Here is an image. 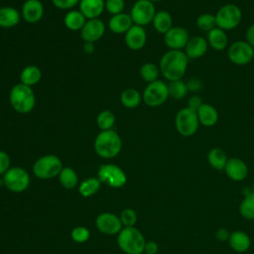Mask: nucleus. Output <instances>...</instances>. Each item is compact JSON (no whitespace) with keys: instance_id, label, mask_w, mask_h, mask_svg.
I'll list each match as a JSON object with an SVG mask.
<instances>
[{"instance_id":"c85d7f7f","label":"nucleus","mask_w":254,"mask_h":254,"mask_svg":"<svg viewBox=\"0 0 254 254\" xmlns=\"http://www.w3.org/2000/svg\"><path fill=\"white\" fill-rule=\"evenodd\" d=\"M206 159H207L208 164L211 166V168H213L214 170H217V171L224 170L225 165L228 161L226 153L218 147L211 148L207 153Z\"/></svg>"},{"instance_id":"e433bc0d","label":"nucleus","mask_w":254,"mask_h":254,"mask_svg":"<svg viewBox=\"0 0 254 254\" xmlns=\"http://www.w3.org/2000/svg\"><path fill=\"white\" fill-rule=\"evenodd\" d=\"M195 25L199 30L208 33L212 29L216 28L215 15L211 13L200 14L195 20Z\"/></svg>"},{"instance_id":"c9c22d12","label":"nucleus","mask_w":254,"mask_h":254,"mask_svg":"<svg viewBox=\"0 0 254 254\" xmlns=\"http://www.w3.org/2000/svg\"><path fill=\"white\" fill-rule=\"evenodd\" d=\"M116 121L115 115L110 110H103L96 116V125L101 131L110 130L114 126Z\"/></svg>"},{"instance_id":"4be33fe9","label":"nucleus","mask_w":254,"mask_h":254,"mask_svg":"<svg viewBox=\"0 0 254 254\" xmlns=\"http://www.w3.org/2000/svg\"><path fill=\"white\" fill-rule=\"evenodd\" d=\"M133 25L134 24L130 17V14H126L123 12L111 16L108 21L109 30L115 34H125Z\"/></svg>"},{"instance_id":"a211bd4d","label":"nucleus","mask_w":254,"mask_h":254,"mask_svg":"<svg viewBox=\"0 0 254 254\" xmlns=\"http://www.w3.org/2000/svg\"><path fill=\"white\" fill-rule=\"evenodd\" d=\"M147 42V33L142 26L133 25L125 33V44L126 46L133 51H139L146 45Z\"/></svg>"},{"instance_id":"8fccbe9b","label":"nucleus","mask_w":254,"mask_h":254,"mask_svg":"<svg viewBox=\"0 0 254 254\" xmlns=\"http://www.w3.org/2000/svg\"><path fill=\"white\" fill-rule=\"evenodd\" d=\"M148 1H150V2H152V3H157V2H160V1H162V0H148Z\"/></svg>"},{"instance_id":"de8ad7c7","label":"nucleus","mask_w":254,"mask_h":254,"mask_svg":"<svg viewBox=\"0 0 254 254\" xmlns=\"http://www.w3.org/2000/svg\"><path fill=\"white\" fill-rule=\"evenodd\" d=\"M245 38H246L245 41L254 49V24L248 27L245 34Z\"/></svg>"},{"instance_id":"9d476101","label":"nucleus","mask_w":254,"mask_h":254,"mask_svg":"<svg viewBox=\"0 0 254 254\" xmlns=\"http://www.w3.org/2000/svg\"><path fill=\"white\" fill-rule=\"evenodd\" d=\"M99 181L111 188H121L127 182L125 172L114 164L101 165L97 172Z\"/></svg>"},{"instance_id":"bb28decb","label":"nucleus","mask_w":254,"mask_h":254,"mask_svg":"<svg viewBox=\"0 0 254 254\" xmlns=\"http://www.w3.org/2000/svg\"><path fill=\"white\" fill-rule=\"evenodd\" d=\"M153 27L160 34H166L173 27V17L166 10L157 11L153 19Z\"/></svg>"},{"instance_id":"2eb2a0df","label":"nucleus","mask_w":254,"mask_h":254,"mask_svg":"<svg viewBox=\"0 0 254 254\" xmlns=\"http://www.w3.org/2000/svg\"><path fill=\"white\" fill-rule=\"evenodd\" d=\"M95 224L99 231L108 235L117 234L122 229V222L120 218L111 212L100 213L96 217Z\"/></svg>"},{"instance_id":"c756f323","label":"nucleus","mask_w":254,"mask_h":254,"mask_svg":"<svg viewBox=\"0 0 254 254\" xmlns=\"http://www.w3.org/2000/svg\"><path fill=\"white\" fill-rule=\"evenodd\" d=\"M142 101V94L135 88H126L120 94L121 104L128 108L133 109L139 106Z\"/></svg>"},{"instance_id":"9b49d317","label":"nucleus","mask_w":254,"mask_h":254,"mask_svg":"<svg viewBox=\"0 0 254 254\" xmlns=\"http://www.w3.org/2000/svg\"><path fill=\"white\" fill-rule=\"evenodd\" d=\"M228 60L237 65H244L253 61L254 49L244 40L235 41L227 49Z\"/></svg>"},{"instance_id":"ddd939ff","label":"nucleus","mask_w":254,"mask_h":254,"mask_svg":"<svg viewBox=\"0 0 254 254\" xmlns=\"http://www.w3.org/2000/svg\"><path fill=\"white\" fill-rule=\"evenodd\" d=\"M190 36L187 29L181 26H173L164 34V43L169 50L184 51Z\"/></svg>"},{"instance_id":"72a5a7b5","label":"nucleus","mask_w":254,"mask_h":254,"mask_svg":"<svg viewBox=\"0 0 254 254\" xmlns=\"http://www.w3.org/2000/svg\"><path fill=\"white\" fill-rule=\"evenodd\" d=\"M160 73H161V71H160L159 66L153 63H145L140 67V76L142 77V79L144 81H146L148 83L159 79L158 77H159Z\"/></svg>"},{"instance_id":"f3484780","label":"nucleus","mask_w":254,"mask_h":254,"mask_svg":"<svg viewBox=\"0 0 254 254\" xmlns=\"http://www.w3.org/2000/svg\"><path fill=\"white\" fill-rule=\"evenodd\" d=\"M224 172L231 181L241 182L245 180L248 175V167L242 159L233 157L228 159L224 168Z\"/></svg>"},{"instance_id":"58836bf2","label":"nucleus","mask_w":254,"mask_h":254,"mask_svg":"<svg viewBox=\"0 0 254 254\" xmlns=\"http://www.w3.org/2000/svg\"><path fill=\"white\" fill-rule=\"evenodd\" d=\"M125 8L124 0H105V10L112 16L120 14Z\"/></svg>"},{"instance_id":"7c9ffc66","label":"nucleus","mask_w":254,"mask_h":254,"mask_svg":"<svg viewBox=\"0 0 254 254\" xmlns=\"http://www.w3.org/2000/svg\"><path fill=\"white\" fill-rule=\"evenodd\" d=\"M168 90H169V96L176 100H181L185 98L189 93L188 84L183 79L169 81Z\"/></svg>"},{"instance_id":"b1692460","label":"nucleus","mask_w":254,"mask_h":254,"mask_svg":"<svg viewBox=\"0 0 254 254\" xmlns=\"http://www.w3.org/2000/svg\"><path fill=\"white\" fill-rule=\"evenodd\" d=\"M21 13L14 7L4 6L0 8V27L4 29L14 28L20 23Z\"/></svg>"},{"instance_id":"1a4fd4ad","label":"nucleus","mask_w":254,"mask_h":254,"mask_svg":"<svg viewBox=\"0 0 254 254\" xmlns=\"http://www.w3.org/2000/svg\"><path fill=\"white\" fill-rule=\"evenodd\" d=\"M5 187L13 192H22L30 185L28 172L20 167H12L3 175Z\"/></svg>"},{"instance_id":"49530a36","label":"nucleus","mask_w":254,"mask_h":254,"mask_svg":"<svg viewBox=\"0 0 254 254\" xmlns=\"http://www.w3.org/2000/svg\"><path fill=\"white\" fill-rule=\"evenodd\" d=\"M230 236V232L226 229V228H219L216 230L215 232V237L218 241L224 242V241H228Z\"/></svg>"},{"instance_id":"473e14b6","label":"nucleus","mask_w":254,"mask_h":254,"mask_svg":"<svg viewBox=\"0 0 254 254\" xmlns=\"http://www.w3.org/2000/svg\"><path fill=\"white\" fill-rule=\"evenodd\" d=\"M61 185L65 189H73L77 185V175L72 168L64 167L59 175Z\"/></svg>"},{"instance_id":"f704fd0d","label":"nucleus","mask_w":254,"mask_h":254,"mask_svg":"<svg viewBox=\"0 0 254 254\" xmlns=\"http://www.w3.org/2000/svg\"><path fill=\"white\" fill-rule=\"evenodd\" d=\"M239 212L241 216L245 219L252 220L254 219V192L251 191L250 193L244 195L240 206Z\"/></svg>"},{"instance_id":"f8f14e48","label":"nucleus","mask_w":254,"mask_h":254,"mask_svg":"<svg viewBox=\"0 0 254 254\" xmlns=\"http://www.w3.org/2000/svg\"><path fill=\"white\" fill-rule=\"evenodd\" d=\"M156 12L154 3L148 0H137L131 8L130 17L133 24L144 27L153 22Z\"/></svg>"},{"instance_id":"a18cd8bd","label":"nucleus","mask_w":254,"mask_h":254,"mask_svg":"<svg viewBox=\"0 0 254 254\" xmlns=\"http://www.w3.org/2000/svg\"><path fill=\"white\" fill-rule=\"evenodd\" d=\"M188 87H189V91H192V92H195L199 89H201L202 87V83L199 79L197 78H190L188 82Z\"/></svg>"},{"instance_id":"f03ea898","label":"nucleus","mask_w":254,"mask_h":254,"mask_svg":"<svg viewBox=\"0 0 254 254\" xmlns=\"http://www.w3.org/2000/svg\"><path fill=\"white\" fill-rule=\"evenodd\" d=\"M122 148V140L119 134L113 129L101 131L94 140L95 153L103 159L116 157Z\"/></svg>"},{"instance_id":"6e6552de","label":"nucleus","mask_w":254,"mask_h":254,"mask_svg":"<svg viewBox=\"0 0 254 254\" xmlns=\"http://www.w3.org/2000/svg\"><path fill=\"white\" fill-rule=\"evenodd\" d=\"M169 97L168 83L160 79L148 83L142 94V100L149 107L161 106Z\"/></svg>"},{"instance_id":"7ed1b4c3","label":"nucleus","mask_w":254,"mask_h":254,"mask_svg":"<svg viewBox=\"0 0 254 254\" xmlns=\"http://www.w3.org/2000/svg\"><path fill=\"white\" fill-rule=\"evenodd\" d=\"M9 102L16 112L26 114L34 109L36 105V95L31 86L20 82L11 88L9 92Z\"/></svg>"},{"instance_id":"a878e982","label":"nucleus","mask_w":254,"mask_h":254,"mask_svg":"<svg viewBox=\"0 0 254 254\" xmlns=\"http://www.w3.org/2000/svg\"><path fill=\"white\" fill-rule=\"evenodd\" d=\"M41 78L42 70L35 64H29L25 66L20 73V82L31 87L36 85L41 80Z\"/></svg>"},{"instance_id":"c03bdc74","label":"nucleus","mask_w":254,"mask_h":254,"mask_svg":"<svg viewBox=\"0 0 254 254\" xmlns=\"http://www.w3.org/2000/svg\"><path fill=\"white\" fill-rule=\"evenodd\" d=\"M159 251V245L157 242L151 240L146 242L145 248H144V253L146 254H157Z\"/></svg>"},{"instance_id":"4468645a","label":"nucleus","mask_w":254,"mask_h":254,"mask_svg":"<svg viewBox=\"0 0 254 254\" xmlns=\"http://www.w3.org/2000/svg\"><path fill=\"white\" fill-rule=\"evenodd\" d=\"M105 33V24L99 18L89 19L80 30L81 39L86 43H95L103 37Z\"/></svg>"},{"instance_id":"20e7f679","label":"nucleus","mask_w":254,"mask_h":254,"mask_svg":"<svg viewBox=\"0 0 254 254\" xmlns=\"http://www.w3.org/2000/svg\"><path fill=\"white\" fill-rule=\"evenodd\" d=\"M117 244L126 254H142L144 253L146 240L136 227H124L118 233Z\"/></svg>"},{"instance_id":"ea45409f","label":"nucleus","mask_w":254,"mask_h":254,"mask_svg":"<svg viewBox=\"0 0 254 254\" xmlns=\"http://www.w3.org/2000/svg\"><path fill=\"white\" fill-rule=\"evenodd\" d=\"M89 236H90L89 230L83 226L74 227L71 231V238L73 241H75L77 243H83V242L87 241Z\"/></svg>"},{"instance_id":"5701e85b","label":"nucleus","mask_w":254,"mask_h":254,"mask_svg":"<svg viewBox=\"0 0 254 254\" xmlns=\"http://www.w3.org/2000/svg\"><path fill=\"white\" fill-rule=\"evenodd\" d=\"M229 246L232 250L238 253L246 252L251 246V239L247 233L241 230H236L230 233L228 239Z\"/></svg>"},{"instance_id":"09e8293b","label":"nucleus","mask_w":254,"mask_h":254,"mask_svg":"<svg viewBox=\"0 0 254 254\" xmlns=\"http://www.w3.org/2000/svg\"><path fill=\"white\" fill-rule=\"evenodd\" d=\"M94 44L93 43H86L84 42V45H83V51L86 53V54H92L94 52Z\"/></svg>"},{"instance_id":"864d4df0","label":"nucleus","mask_w":254,"mask_h":254,"mask_svg":"<svg viewBox=\"0 0 254 254\" xmlns=\"http://www.w3.org/2000/svg\"><path fill=\"white\" fill-rule=\"evenodd\" d=\"M253 60H254V57H253Z\"/></svg>"},{"instance_id":"f257e3e1","label":"nucleus","mask_w":254,"mask_h":254,"mask_svg":"<svg viewBox=\"0 0 254 254\" xmlns=\"http://www.w3.org/2000/svg\"><path fill=\"white\" fill-rule=\"evenodd\" d=\"M189 61L190 59L184 51L169 50L160 60L159 68L161 74L168 81L183 79L188 69Z\"/></svg>"},{"instance_id":"412c9836","label":"nucleus","mask_w":254,"mask_h":254,"mask_svg":"<svg viewBox=\"0 0 254 254\" xmlns=\"http://www.w3.org/2000/svg\"><path fill=\"white\" fill-rule=\"evenodd\" d=\"M199 125L204 127L214 126L219 118L216 108L209 103H202L196 110Z\"/></svg>"},{"instance_id":"603ef678","label":"nucleus","mask_w":254,"mask_h":254,"mask_svg":"<svg viewBox=\"0 0 254 254\" xmlns=\"http://www.w3.org/2000/svg\"><path fill=\"white\" fill-rule=\"evenodd\" d=\"M142 254H146V253H142Z\"/></svg>"},{"instance_id":"dca6fc26","label":"nucleus","mask_w":254,"mask_h":254,"mask_svg":"<svg viewBox=\"0 0 254 254\" xmlns=\"http://www.w3.org/2000/svg\"><path fill=\"white\" fill-rule=\"evenodd\" d=\"M44 5L40 0H26L21 9V17L30 24L38 23L44 16Z\"/></svg>"},{"instance_id":"aec40b11","label":"nucleus","mask_w":254,"mask_h":254,"mask_svg":"<svg viewBox=\"0 0 254 254\" xmlns=\"http://www.w3.org/2000/svg\"><path fill=\"white\" fill-rule=\"evenodd\" d=\"M78 10L87 19H96L105 9V0H80Z\"/></svg>"},{"instance_id":"423d86ee","label":"nucleus","mask_w":254,"mask_h":254,"mask_svg":"<svg viewBox=\"0 0 254 254\" xmlns=\"http://www.w3.org/2000/svg\"><path fill=\"white\" fill-rule=\"evenodd\" d=\"M216 27L223 31L235 29L242 20V11L234 3H226L222 5L215 13Z\"/></svg>"},{"instance_id":"0eeeda50","label":"nucleus","mask_w":254,"mask_h":254,"mask_svg":"<svg viewBox=\"0 0 254 254\" xmlns=\"http://www.w3.org/2000/svg\"><path fill=\"white\" fill-rule=\"evenodd\" d=\"M198 126L199 122L195 110L187 106L177 112L175 117V127L180 135L190 137L196 133Z\"/></svg>"},{"instance_id":"a19ab883","label":"nucleus","mask_w":254,"mask_h":254,"mask_svg":"<svg viewBox=\"0 0 254 254\" xmlns=\"http://www.w3.org/2000/svg\"><path fill=\"white\" fill-rule=\"evenodd\" d=\"M80 0H52L55 7L61 10H68L79 3Z\"/></svg>"},{"instance_id":"39448f33","label":"nucleus","mask_w":254,"mask_h":254,"mask_svg":"<svg viewBox=\"0 0 254 254\" xmlns=\"http://www.w3.org/2000/svg\"><path fill=\"white\" fill-rule=\"evenodd\" d=\"M61 159L53 154H48L39 158L33 165L34 175L42 180H49L60 175L63 169Z\"/></svg>"},{"instance_id":"3c124183","label":"nucleus","mask_w":254,"mask_h":254,"mask_svg":"<svg viewBox=\"0 0 254 254\" xmlns=\"http://www.w3.org/2000/svg\"><path fill=\"white\" fill-rule=\"evenodd\" d=\"M252 191L254 192V185H253V187H252Z\"/></svg>"},{"instance_id":"4c0bfd02","label":"nucleus","mask_w":254,"mask_h":254,"mask_svg":"<svg viewBox=\"0 0 254 254\" xmlns=\"http://www.w3.org/2000/svg\"><path fill=\"white\" fill-rule=\"evenodd\" d=\"M122 225L125 227H133L137 222V213L132 208H125L119 216Z\"/></svg>"},{"instance_id":"6ab92c4d","label":"nucleus","mask_w":254,"mask_h":254,"mask_svg":"<svg viewBox=\"0 0 254 254\" xmlns=\"http://www.w3.org/2000/svg\"><path fill=\"white\" fill-rule=\"evenodd\" d=\"M208 43L206 38L201 36L190 37L184 52L190 60H194L203 57L208 50Z\"/></svg>"},{"instance_id":"393cba45","label":"nucleus","mask_w":254,"mask_h":254,"mask_svg":"<svg viewBox=\"0 0 254 254\" xmlns=\"http://www.w3.org/2000/svg\"><path fill=\"white\" fill-rule=\"evenodd\" d=\"M206 41L211 49L218 52L223 51L228 45V37L226 32L217 27L207 33Z\"/></svg>"},{"instance_id":"79ce46f5","label":"nucleus","mask_w":254,"mask_h":254,"mask_svg":"<svg viewBox=\"0 0 254 254\" xmlns=\"http://www.w3.org/2000/svg\"><path fill=\"white\" fill-rule=\"evenodd\" d=\"M10 169V157L9 155L0 150V175H4Z\"/></svg>"},{"instance_id":"cd10ccee","label":"nucleus","mask_w":254,"mask_h":254,"mask_svg":"<svg viewBox=\"0 0 254 254\" xmlns=\"http://www.w3.org/2000/svg\"><path fill=\"white\" fill-rule=\"evenodd\" d=\"M86 21L79 10H70L64 17V24L70 31H80Z\"/></svg>"},{"instance_id":"2f4dec72","label":"nucleus","mask_w":254,"mask_h":254,"mask_svg":"<svg viewBox=\"0 0 254 254\" xmlns=\"http://www.w3.org/2000/svg\"><path fill=\"white\" fill-rule=\"evenodd\" d=\"M101 182L98 178H87L80 183L78 187V191L82 196L88 197L95 194L99 190Z\"/></svg>"},{"instance_id":"37998d69","label":"nucleus","mask_w":254,"mask_h":254,"mask_svg":"<svg viewBox=\"0 0 254 254\" xmlns=\"http://www.w3.org/2000/svg\"><path fill=\"white\" fill-rule=\"evenodd\" d=\"M202 99L199 95H192L188 99V107L193 109V110H197V108L202 104Z\"/></svg>"}]
</instances>
